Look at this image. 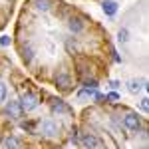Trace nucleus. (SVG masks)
<instances>
[{"instance_id":"obj_10","label":"nucleus","mask_w":149,"mask_h":149,"mask_svg":"<svg viewBox=\"0 0 149 149\" xmlns=\"http://www.w3.org/2000/svg\"><path fill=\"white\" fill-rule=\"evenodd\" d=\"M2 145H4V149H20V141L14 135H8V137H4Z\"/></svg>"},{"instance_id":"obj_7","label":"nucleus","mask_w":149,"mask_h":149,"mask_svg":"<svg viewBox=\"0 0 149 149\" xmlns=\"http://www.w3.org/2000/svg\"><path fill=\"white\" fill-rule=\"evenodd\" d=\"M143 88H145V81H141V80H129L127 81V92L129 93H139Z\"/></svg>"},{"instance_id":"obj_18","label":"nucleus","mask_w":149,"mask_h":149,"mask_svg":"<svg viewBox=\"0 0 149 149\" xmlns=\"http://www.w3.org/2000/svg\"><path fill=\"white\" fill-rule=\"evenodd\" d=\"M149 100H147V97H143V100H141V103H139V107H141V111H145V113H147V111H149Z\"/></svg>"},{"instance_id":"obj_8","label":"nucleus","mask_w":149,"mask_h":149,"mask_svg":"<svg viewBox=\"0 0 149 149\" xmlns=\"http://www.w3.org/2000/svg\"><path fill=\"white\" fill-rule=\"evenodd\" d=\"M102 10L107 14V16H113L117 12V2L115 0H103L102 2Z\"/></svg>"},{"instance_id":"obj_16","label":"nucleus","mask_w":149,"mask_h":149,"mask_svg":"<svg viewBox=\"0 0 149 149\" xmlns=\"http://www.w3.org/2000/svg\"><path fill=\"white\" fill-rule=\"evenodd\" d=\"M6 93H8V90H6V84H4V81H0V103L6 100Z\"/></svg>"},{"instance_id":"obj_12","label":"nucleus","mask_w":149,"mask_h":149,"mask_svg":"<svg viewBox=\"0 0 149 149\" xmlns=\"http://www.w3.org/2000/svg\"><path fill=\"white\" fill-rule=\"evenodd\" d=\"M34 4L38 12H48L50 6H52V0H34Z\"/></svg>"},{"instance_id":"obj_3","label":"nucleus","mask_w":149,"mask_h":149,"mask_svg":"<svg viewBox=\"0 0 149 149\" xmlns=\"http://www.w3.org/2000/svg\"><path fill=\"white\" fill-rule=\"evenodd\" d=\"M123 125H125V129H129V131H137L139 127H141V119L137 117V113H127L125 117H123Z\"/></svg>"},{"instance_id":"obj_9","label":"nucleus","mask_w":149,"mask_h":149,"mask_svg":"<svg viewBox=\"0 0 149 149\" xmlns=\"http://www.w3.org/2000/svg\"><path fill=\"white\" fill-rule=\"evenodd\" d=\"M68 28H70V32H74V34H80L81 30H84V22H81V18H70Z\"/></svg>"},{"instance_id":"obj_20","label":"nucleus","mask_w":149,"mask_h":149,"mask_svg":"<svg viewBox=\"0 0 149 149\" xmlns=\"http://www.w3.org/2000/svg\"><path fill=\"white\" fill-rule=\"evenodd\" d=\"M109 84H111V90H117V88H119V81L117 80H111Z\"/></svg>"},{"instance_id":"obj_1","label":"nucleus","mask_w":149,"mask_h":149,"mask_svg":"<svg viewBox=\"0 0 149 149\" xmlns=\"http://www.w3.org/2000/svg\"><path fill=\"white\" fill-rule=\"evenodd\" d=\"M18 103H20V107H22V111H34L36 107H38V95L32 92H26L20 95V100H18Z\"/></svg>"},{"instance_id":"obj_17","label":"nucleus","mask_w":149,"mask_h":149,"mask_svg":"<svg viewBox=\"0 0 149 149\" xmlns=\"http://www.w3.org/2000/svg\"><path fill=\"white\" fill-rule=\"evenodd\" d=\"M105 100H107V102H111V103H115V102H119V93H115V92H111V93H107V95H105Z\"/></svg>"},{"instance_id":"obj_13","label":"nucleus","mask_w":149,"mask_h":149,"mask_svg":"<svg viewBox=\"0 0 149 149\" xmlns=\"http://www.w3.org/2000/svg\"><path fill=\"white\" fill-rule=\"evenodd\" d=\"M66 50H68V54H78L80 46H78V42H76L74 38H68V40H66Z\"/></svg>"},{"instance_id":"obj_5","label":"nucleus","mask_w":149,"mask_h":149,"mask_svg":"<svg viewBox=\"0 0 149 149\" xmlns=\"http://www.w3.org/2000/svg\"><path fill=\"white\" fill-rule=\"evenodd\" d=\"M6 113L10 115L12 119H20L24 111H22V107H20L18 102H8V105H6Z\"/></svg>"},{"instance_id":"obj_2","label":"nucleus","mask_w":149,"mask_h":149,"mask_svg":"<svg viewBox=\"0 0 149 149\" xmlns=\"http://www.w3.org/2000/svg\"><path fill=\"white\" fill-rule=\"evenodd\" d=\"M40 129H42V133L46 137H56L58 133H60V125H58L54 119H44L40 123Z\"/></svg>"},{"instance_id":"obj_19","label":"nucleus","mask_w":149,"mask_h":149,"mask_svg":"<svg viewBox=\"0 0 149 149\" xmlns=\"http://www.w3.org/2000/svg\"><path fill=\"white\" fill-rule=\"evenodd\" d=\"M0 44H2V46H8V44H10V38H8V36H0Z\"/></svg>"},{"instance_id":"obj_15","label":"nucleus","mask_w":149,"mask_h":149,"mask_svg":"<svg viewBox=\"0 0 149 149\" xmlns=\"http://www.w3.org/2000/svg\"><path fill=\"white\" fill-rule=\"evenodd\" d=\"M117 40H119V42H127V40H129V32H127V28H121V30H119Z\"/></svg>"},{"instance_id":"obj_4","label":"nucleus","mask_w":149,"mask_h":149,"mask_svg":"<svg viewBox=\"0 0 149 149\" xmlns=\"http://www.w3.org/2000/svg\"><path fill=\"white\" fill-rule=\"evenodd\" d=\"M81 147L84 149H100V139L95 137L93 133H86L81 137Z\"/></svg>"},{"instance_id":"obj_11","label":"nucleus","mask_w":149,"mask_h":149,"mask_svg":"<svg viewBox=\"0 0 149 149\" xmlns=\"http://www.w3.org/2000/svg\"><path fill=\"white\" fill-rule=\"evenodd\" d=\"M56 84L62 88V90H68V86H70V76L66 74V72H62V74L56 78Z\"/></svg>"},{"instance_id":"obj_6","label":"nucleus","mask_w":149,"mask_h":149,"mask_svg":"<svg viewBox=\"0 0 149 149\" xmlns=\"http://www.w3.org/2000/svg\"><path fill=\"white\" fill-rule=\"evenodd\" d=\"M52 111L58 115H66V113H70V107L62 100H56V102H52Z\"/></svg>"},{"instance_id":"obj_14","label":"nucleus","mask_w":149,"mask_h":149,"mask_svg":"<svg viewBox=\"0 0 149 149\" xmlns=\"http://www.w3.org/2000/svg\"><path fill=\"white\" fill-rule=\"evenodd\" d=\"M32 56H34V50H32L30 46H26V48L22 50V58H24V62H30V60H32Z\"/></svg>"}]
</instances>
